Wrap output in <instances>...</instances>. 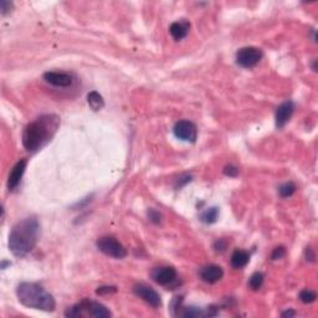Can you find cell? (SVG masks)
<instances>
[{"label": "cell", "instance_id": "obj_6", "mask_svg": "<svg viewBox=\"0 0 318 318\" xmlns=\"http://www.w3.org/2000/svg\"><path fill=\"white\" fill-rule=\"evenodd\" d=\"M263 53L261 49L254 46L243 47L236 53V62L239 66L245 67V69H251L256 66L262 58Z\"/></svg>", "mask_w": 318, "mask_h": 318}, {"label": "cell", "instance_id": "obj_26", "mask_svg": "<svg viewBox=\"0 0 318 318\" xmlns=\"http://www.w3.org/2000/svg\"><path fill=\"white\" fill-rule=\"evenodd\" d=\"M117 291L116 287H111V286H102V287H98V290H96L97 295L100 296H103V295H108V293H114Z\"/></svg>", "mask_w": 318, "mask_h": 318}, {"label": "cell", "instance_id": "obj_22", "mask_svg": "<svg viewBox=\"0 0 318 318\" xmlns=\"http://www.w3.org/2000/svg\"><path fill=\"white\" fill-rule=\"evenodd\" d=\"M227 247V241L225 239H218L214 243V249L216 252H224Z\"/></svg>", "mask_w": 318, "mask_h": 318}, {"label": "cell", "instance_id": "obj_23", "mask_svg": "<svg viewBox=\"0 0 318 318\" xmlns=\"http://www.w3.org/2000/svg\"><path fill=\"white\" fill-rule=\"evenodd\" d=\"M190 180H191V175H189V174L180 175V177L177 179V182H175V188L177 189L182 188V187H184L186 184H188Z\"/></svg>", "mask_w": 318, "mask_h": 318}, {"label": "cell", "instance_id": "obj_11", "mask_svg": "<svg viewBox=\"0 0 318 318\" xmlns=\"http://www.w3.org/2000/svg\"><path fill=\"white\" fill-rule=\"evenodd\" d=\"M200 279L206 283H216L218 281L223 279L224 276V271L223 268L219 265H214V263H210V265H206L204 267L200 268L199 271Z\"/></svg>", "mask_w": 318, "mask_h": 318}, {"label": "cell", "instance_id": "obj_1", "mask_svg": "<svg viewBox=\"0 0 318 318\" xmlns=\"http://www.w3.org/2000/svg\"><path fill=\"white\" fill-rule=\"evenodd\" d=\"M40 224L36 218H26L13 226L9 235V249L17 258H24L36 246Z\"/></svg>", "mask_w": 318, "mask_h": 318}, {"label": "cell", "instance_id": "obj_7", "mask_svg": "<svg viewBox=\"0 0 318 318\" xmlns=\"http://www.w3.org/2000/svg\"><path fill=\"white\" fill-rule=\"evenodd\" d=\"M173 132H174V136L180 141L194 143L197 139V126L194 125L193 122L187 121V119L178 121L173 128Z\"/></svg>", "mask_w": 318, "mask_h": 318}, {"label": "cell", "instance_id": "obj_14", "mask_svg": "<svg viewBox=\"0 0 318 318\" xmlns=\"http://www.w3.org/2000/svg\"><path fill=\"white\" fill-rule=\"evenodd\" d=\"M189 29H190V24L186 20H182V21L173 22L172 25L169 26V33L173 36V39L179 41V40L187 37V35L189 34Z\"/></svg>", "mask_w": 318, "mask_h": 318}, {"label": "cell", "instance_id": "obj_17", "mask_svg": "<svg viewBox=\"0 0 318 318\" xmlns=\"http://www.w3.org/2000/svg\"><path fill=\"white\" fill-rule=\"evenodd\" d=\"M219 218V209L216 206L207 207L200 215V220L205 224H214Z\"/></svg>", "mask_w": 318, "mask_h": 318}, {"label": "cell", "instance_id": "obj_12", "mask_svg": "<svg viewBox=\"0 0 318 318\" xmlns=\"http://www.w3.org/2000/svg\"><path fill=\"white\" fill-rule=\"evenodd\" d=\"M26 169V159H21V161L18 162L17 164L14 166L11 173L9 174V179H8V188L9 190H15L18 187L20 186V182L22 179V175L25 173Z\"/></svg>", "mask_w": 318, "mask_h": 318}, {"label": "cell", "instance_id": "obj_9", "mask_svg": "<svg viewBox=\"0 0 318 318\" xmlns=\"http://www.w3.org/2000/svg\"><path fill=\"white\" fill-rule=\"evenodd\" d=\"M152 279L158 285L169 286L175 282L177 280V271L172 266H162L155 267L152 271Z\"/></svg>", "mask_w": 318, "mask_h": 318}, {"label": "cell", "instance_id": "obj_5", "mask_svg": "<svg viewBox=\"0 0 318 318\" xmlns=\"http://www.w3.org/2000/svg\"><path fill=\"white\" fill-rule=\"evenodd\" d=\"M97 247L101 252L114 259H125L127 256L126 247L113 236H103L97 240Z\"/></svg>", "mask_w": 318, "mask_h": 318}, {"label": "cell", "instance_id": "obj_15", "mask_svg": "<svg viewBox=\"0 0 318 318\" xmlns=\"http://www.w3.org/2000/svg\"><path fill=\"white\" fill-rule=\"evenodd\" d=\"M250 254L245 250H235L231 255V266L234 268H243L249 263Z\"/></svg>", "mask_w": 318, "mask_h": 318}, {"label": "cell", "instance_id": "obj_28", "mask_svg": "<svg viewBox=\"0 0 318 318\" xmlns=\"http://www.w3.org/2000/svg\"><path fill=\"white\" fill-rule=\"evenodd\" d=\"M304 258H306L307 261H310V262H315L316 254L312 247H306V250H304Z\"/></svg>", "mask_w": 318, "mask_h": 318}, {"label": "cell", "instance_id": "obj_18", "mask_svg": "<svg viewBox=\"0 0 318 318\" xmlns=\"http://www.w3.org/2000/svg\"><path fill=\"white\" fill-rule=\"evenodd\" d=\"M263 280H265V277H263V275L261 274V272H255V274H252L249 280L250 288L254 291L260 290L261 286L263 285Z\"/></svg>", "mask_w": 318, "mask_h": 318}, {"label": "cell", "instance_id": "obj_19", "mask_svg": "<svg viewBox=\"0 0 318 318\" xmlns=\"http://www.w3.org/2000/svg\"><path fill=\"white\" fill-rule=\"evenodd\" d=\"M296 189H297V187L295 183L288 182L280 187L279 193L282 198H288V197H292L293 194H295V191H296Z\"/></svg>", "mask_w": 318, "mask_h": 318}, {"label": "cell", "instance_id": "obj_2", "mask_svg": "<svg viewBox=\"0 0 318 318\" xmlns=\"http://www.w3.org/2000/svg\"><path fill=\"white\" fill-rule=\"evenodd\" d=\"M60 125V118L55 114H45L31 122L22 132V144L29 152H36L53 138Z\"/></svg>", "mask_w": 318, "mask_h": 318}, {"label": "cell", "instance_id": "obj_27", "mask_svg": "<svg viewBox=\"0 0 318 318\" xmlns=\"http://www.w3.org/2000/svg\"><path fill=\"white\" fill-rule=\"evenodd\" d=\"M11 8H13V3H10V1H6V0H1L0 1V10H1V14L3 15L8 14Z\"/></svg>", "mask_w": 318, "mask_h": 318}, {"label": "cell", "instance_id": "obj_13", "mask_svg": "<svg viewBox=\"0 0 318 318\" xmlns=\"http://www.w3.org/2000/svg\"><path fill=\"white\" fill-rule=\"evenodd\" d=\"M295 111V105L292 101H286V102L281 103L277 107L276 111V126L279 128H282L283 126L290 121L291 116L293 114Z\"/></svg>", "mask_w": 318, "mask_h": 318}, {"label": "cell", "instance_id": "obj_4", "mask_svg": "<svg viewBox=\"0 0 318 318\" xmlns=\"http://www.w3.org/2000/svg\"><path fill=\"white\" fill-rule=\"evenodd\" d=\"M112 313L110 312L106 306H103L100 302L89 301L83 299L80 303L74 304L72 307L67 308L65 316L70 318L75 317H96V318H106L111 317Z\"/></svg>", "mask_w": 318, "mask_h": 318}, {"label": "cell", "instance_id": "obj_29", "mask_svg": "<svg viewBox=\"0 0 318 318\" xmlns=\"http://www.w3.org/2000/svg\"><path fill=\"white\" fill-rule=\"evenodd\" d=\"M281 316H282V317H293V316H296V312L292 310H290V311H286V312H283Z\"/></svg>", "mask_w": 318, "mask_h": 318}, {"label": "cell", "instance_id": "obj_25", "mask_svg": "<svg viewBox=\"0 0 318 318\" xmlns=\"http://www.w3.org/2000/svg\"><path fill=\"white\" fill-rule=\"evenodd\" d=\"M224 174L227 175V177H236V175L239 174V168L235 166H232V164H230V166H226L224 168Z\"/></svg>", "mask_w": 318, "mask_h": 318}, {"label": "cell", "instance_id": "obj_21", "mask_svg": "<svg viewBox=\"0 0 318 318\" xmlns=\"http://www.w3.org/2000/svg\"><path fill=\"white\" fill-rule=\"evenodd\" d=\"M285 255H286V249H285V247H283V246H279V247H276V249H275L274 251H272L271 259L274 261H276V260H280V259L285 258Z\"/></svg>", "mask_w": 318, "mask_h": 318}, {"label": "cell", "instance_id": "obj_10", "mask_svg": "<svg viewBox=\"0 0 318 318\" xmlns=\"http://www.w3.org/2000/svg\"><path fill=\"white\" fill-rule=\"evenodd\" d=\"M44 80L55 87H70L74 83V78L70 74L57 71H47L44 74Z\"/></svg>", "mask_w": 318, "mask_h": 318}, {"label": "cell", "instance_id": "obj_3", "mask_svg": "<svg viewBox=\"0 0 318 318\" xmlns=\"http://www.w3.org/2000/svg\"><path fill=\"white\" fill-rule=\"evenodd\" d=\"M17 296L20 303L34 310L53 312L56 307L53 295L37 283L21 282L17 287Z\"/></svg>", "mask_w": 318, "mask_h": 318}, {"label": "cell", "instance_id": "obj_8", "mask_svg": "<svg viewBox=\"0 0 318 318\" xmlns=\"http://www.w3.org/2000/svg\"><path fill=\"white\" fill-rule=\"evenodd\" d=\"M133 292L136 296H138L139 299H143L144 302H147L148 304H150L152 307L158 308L162 306V299L159 296V293L154 290V288L150 287V286L139 283L133 287Z\"/></svg>", "mask_w": 318, "mask_h": 318}, {"label": "cell", "instance_id": "obj_20", "mask_svg": "<svg viewBox=\"0 0 318 318\" xmlns=\"http://www.w3.org/2000/svg\"><path fill=\"white\" fill-rule=\"evenodd\" d=\"M299 299L303 303H313L317 299V293L315 291L310 290V288H306V290H302L299 292Z\"/></svg>", "mask_w": 318, "mask_h": 318}, {"label": "cell", "instance_id": "obj_24", "mask_svg": "<svg viewBox=\"0 0 318 318\" xmlns=\"http://www.w3.org/2000/svg\"><path fill=\"white\" fill-rule=\"evenodd\" d=\"M148 218H150V222L154 223V224H159V223L162 222V215L159 214V211L154 210V209H150V210L148 211Z\"/></svg>", "mask_w": 318, "mask_h": 318}, {"label": "cell", "instance_id": "obj_16", "mask_svg": "<svg viewBox=\"0 0 318 318\" xmlns=\"http://www.w3.org/2000/svg\"><path fill=\"white\" fill-rule=\"evenodd\" d=\"M87 102H89L90 107H91L94 111H100V110H102V108L105 107L103 97L97 91H92L87 94Z\"/></svg>", "mask_w": 318, "mask_h": 318}]
</instances>
